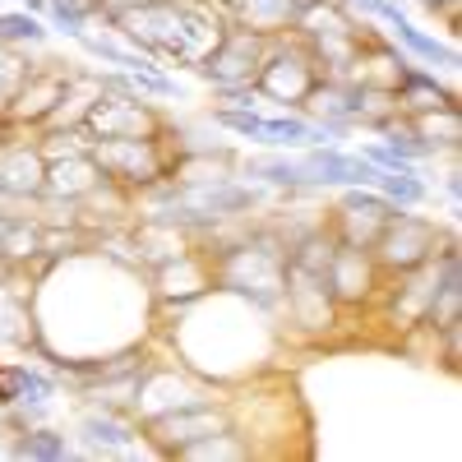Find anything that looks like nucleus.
<instances>
[{
	"label": "nucleus",
	"instance_id": "2eb2a0df",
	"mask_svg": "<svg viewBox=\"0 0 462 462\" xmlns=\"http://www.w3.org/2000/svg\"><path fill=\"white\" fill-rule=\"evenodd\" d=\"M143 435L139 416L130 407H97L84 402L79 420H74V444H79V457H116L121 448H130Z\"/></svg>",
	"mask_w": 462,
	"mask_h": 462
},
{
	"label": "nucleus",
	"instance_id": "20e7f679",
	"mask_svg": "<svg viewBox=\"0 0 462 462\" xmlns=\"http://www.w3.org/2000/svg\"><path fill=\"white\" fill-rule=\"evenodd\" d=\"M319 84V65L310 56V47L300 42L296 28H282L268 37V56L254 74V88L263 102H273L282 111H300L305 93H310Z\"/></svg>",
	"mask_w": 462,
	"mask_h": 462
},
{
	"label": "nucleus",
	"instance_id": "423d86ee",
	"mask_svg": "<svg viewBox=\"0 0 462 462\" xmlns=\"http://www.w3.org/2000/svg\"><path fill=\"white\" fill-rule=\"evenodd\" d=\"M204 398H213V383L199 379L185 361H176V356L171 361H152L148 356L139 365V374H134V402H130V411L139 416V426H143V420H152V416H167L176 407L204 402Z\"/></svg>",
	"mask_w": 462,
	"mask_h": 462
},
{
	"label": "nucleus",
	"instance_id": "a878e982",
	"mask_svg": "<svg viewBox=\"0 0 462 462\" xmlns=\"http://www.w3.org/2000/svg\"><path fill=\"white\" fill-rule=\"evenodd\" d=\"M51 42V28L47 19H37L28 10H0V47H47Z\"/></svg>",
	"mask_w": 462,
	"mask_h": 462
},
{
	"label": "nucleus",
	"instance_id": "393cba45",
	"mask_svg": "<svg viewBox=\"0 0 462 462\" xmlns=\"http://www.w3.org/2000/svg\"><path fill=\"white\" fill-rule=\"evenodd\" d=\"M374 189L383 199H389L393 208H420V204H430V180L426 176H416V171H379L374 176Z\"/></svg>",
	"mask_w": 462,
	"mask_h": 462
},
{
	"label": "nucleus",
	"instance_id": "7ed1b4c3",
	"mask_svg": "<svg viewBox=\"0 0 462 462\" xmlns=\"http://www.w3.org/2000/svg\"><path fill=\"white\" fill-rule=\"evenodd\" d=\"M213 278L217 287L236 291L245 300H254L259 310L282 319V282H287V245L273 226L263 231H245L236 245H226L213 254Z\"/></svg>",
	"mask_w": 462,
	"mask_h": 462
},
{
	"label": "nucleus",
	"instance_id": "412c9836",
	"mask_svg": "<svg viewBox=\"0 0 462 462\" xmlns=\"http://www.w3.org/2000/svg\"><path fill=\"white\" fill-rule=\"evenodd\" d=\"M398 116H402V111H398L393 88H370V84H356V93H352V121H356V130L379 134L383 125H393Z\"/></svg>",
	"mask_w": 462,
	"mask_h": 462
},
{
	"label": "nucleus",
	"instance_id": "6ab92c4d",
	"mask_svg": "<svg viewBox=\"0 0 462 462\" xmlns=\"http://www.w3.org/2000/svg\"><path fill=\"white\" fill-rule=\"evenodd\" d=\"M393 97H398V111H402V116H420V111H435V106L457 102V88L444 84L439 74L426 69V65H407V74L398 79Z\"/></svg>",
	"mask_w": 462,
	"mask_h": 462
},
{
	"label": "nucleus",
	"instance_id": "9b49d317",
	"mask_svg": "<svg viewBox=\"0 0 462 462\" xmlns=\"http://www.w3.org/2000/svg\"><path fill=\"white\" fill-rule=\"evenodd\" d=\"M393 213L398 208L383 199L374 185H346V189H337V208L328 217V231H333V241H342V245L370 250L379 241L383 222H389Z\"/></svg>",
	"mask_w": 462,
	"mask_h": 462
},
{
	"label": "nucleus",
	"instance_id": "a211bd4d",
	"mask_svg": "<svg viewBox=\"0 0 462 462\" xmlns=\"http://www.w3.org/2000/svg\"><path fill=\"white\" fill-rule=\"evenodd\" d=\"M102 180H106V176H102V167H97V158H93V148H88V152H65V158H51V162H47L42 195H56V199L79 204L84 195H93Z\"/></svg>",
	"mask_w": 462,
	"mask_h": 462
},
{
	"label": "nucleus",
	"instance_id": "39448f33",
	"mask_svg": "<svg viewBox=\"0 0 462 462\" xmlns=\"http://www.w3.org/2000/svg\"><path fill=\"white\" fill-rule=\"evenodd\" d=\"M93 158H97V167H102V176L111 185H121V189H130V195H139L143 185L171 176L176 143H171L167 130L162 134H148V139H97L93 143Z\"/></svg>",
	"mask_w": 462,
	"mask_h": 462
},
{
	"label": "nucleus",
	"instance_id": "4468645a",
	"mask_svg": "<svg viewBox=\"0 0 462 462\" xmlns=\"http://www.w3.org/2000/svg\"><path fill=\"white\" fill-rule=\"evenodd\" d=\"M148 287H152L158 310H176V305H185V300L204 296L208 287H217L213 259H208L199 245H189V250H180V254H171V259H162L158 268H152Z\"/></svg>",
	"mask_w": 462,
	"mask_h": 462
},
{
	"label": "nucleus",
	"instance_id": "5701e85b",
	"mask_svg": "<svg viewBox=\"0 0 462 462\" xmlns=\"http://www.w3.org/2000/svg\"><path fill=\"white\" fill-rule=\"evenodd\" d=\"M14 457H28V462H65V457H79L69 435L51 430V426H32V430H19L14 435Z\"/></svg>",
	"mask_w": 462,
	"mask_h": 462
},
{
	"label": "nucleus",
	"instance_id": "aec40b11",
	"mask_svg": "<svg viewBox=\"0 0 462 462\" xmlns=\"http://www.w3.org/2000/svg\"><path fill=\"white\" fill-rule=\"evenodd\" d=\"M407 125L416 130V139H426L439 152H448V158H457L462 148V102H448V106H435V111H420V116H407Z\"/></svg>",
	"mask_w": 462,
	"mask_h": 462
},
{
	"label": "nucleus",
	"instance_id": "6e6552de",
	"mask_svg": "<svg viewBox=\"0 0 462 462\" xmlns=\"http://www.w3.org/2000/svg\"><path fill=\"white\" fill-rule=\"evenodd\" d=\"M268 37L273 32H259V28H245V23H231L217 47L195 65V74L208 84V88H226V84H254V74L268 56Z\"/></svg>",
	"mask_w": 462,
	"mask_h": 462
},
{
	"label": "nucleus",
	"instance_id": "f8f14e48",
	"mask_svg": "<svg viewBox=\"0 0 462 462\" xmlns=\"http://www.w3.org/2000/svg\"><path fill=\"white\" fill-rule=\"evenodd\" d=\"M324 282H328V296L337 300V310H356V305H370L383 291V282H389V278H383V268L374 263L370 250L333 241Z\"/></svg>",
	"mask_w": 462,
	"mask_h": 462
},
{
	"label": "nucleus",
	"instance_id": "f03ea898",
	"mask_svg": "<svg viewBox=\"0 0 462 462\" xmlns=\"http://www.w3.org/2000/svg\"><path fill=\"white\" fill-rule=\"evenodd\" d=\"M162 315L176 319L167 328L176 361H185L213 389L254 379L278 356V315L259 310L254 300L226 291V287H208L204 296L176 305V310H162Z\"/></svg>",
	"mask_w": 462,
	"mask_h": 462
},
{
	"label": "nucleus",
	"instance_id": "ddd939ff",
	"mask_svg": "<svg viewBox=\"0 0 462 462\" xmlns=\"http://www.w3.org/2000/svg\"><path fill=\"white\" fill-rule=\"evenodd\" d=\"M231 416H226V402L217 398H204V402H189V407H176L167 416H152L143 420V435L152 439V448H158L162 457H176L185 444H195L213 430H226Z\"/></svg>",
	"mask_w": 462,
	"mask_h": 462
},
{
	"label": "nucleus",
	"instance_id": "f3484780",
	"mask_svg": "<svg viewBox=\"0 0 462 462\" xmlns=\"http://www.w3.org/2000/svg\"><path fill=\"white\" fill-rule=\"evenodd\" d=\"M389 37L402 47V56H407L411 65H426V69H435V74H448V84L457 88V65H462V56H457L453 42H444V37H435V32H426V28H416L411 19H398V23L389 28Z\"/></svg>",
	"mask_w": 462,
	"mask_h": 462
},
{
	"label": "nucleus",
	"instance_id": "c85d7f7f",
	"mask_svg": "<svg viewBox=\"0 0 462 462\" xmlns=\"http://www.w3.org/2000/svg\"><path fill=\"white\" fill-rule=\"evenodd\" d=\"M23 379H28V365L23 361H0V411L14 407L23 398Z\"/></svg>",
	"mask_w": 462,
	"mask_h": 462
},
{
	"label": "nucleus",
	"instance_id": "bb28decb",
	"mask_svg": "<svg viewBox=\"0 0 462 462\" xmlns=\"http://www.w3.org/2000/svg\"><path fill=\"white\" fill-rule=\"evenodd\" d=\"M208 121H213V130H226L236 139L263 143V106H213Z\"/></svg>",
	"mask_w": 462,
	"mask_h": 462
},
{
	"label": "nucleus",
	"instance_id": "1a4fd4ad",
	"mask_svg": "<svg viewBox=\"0 0 462 462\" xmlns=\"http://www.w3.org/2000/svg\"><path fill=\"white\" fill-rule=\"evenodd\" d=\"M337 300L328 296V282L324 273H315V268H300L287 259V282H282V319L296 328V333H328L337 324Z\"/></svg>",
	"mask_w": 462,
	"mask_h": 462
},
{
	"label": "nucleus",
	"instance_id": "b1692460",
	"mask_svg": "<svg viewBox=\"0 0 462 462\" xmlns=\"http://www.w3.org/2000/svg\"><path fill=\"white\" fill-rule=\"evenodd\" d=\"M180 462H245V457H254L250 453V444L236 435V430H213V435H204V439H195V444H185L180 453H176Z\"/></svg>",
	"mask_w": 462,
	"mask_h": 462
},
{
	"label": "nucleus",
	"instance_id": "9d476101",
	"mask_svg": "<svg viewBox=\"0 0 462 462\" xmlns=\"http://www.w3.org/2000/svg\"><path fill=\"white\" fill-rule=\"evenodd\" d=\"M171 121L152 106L148 97H134V93H102L88 111L84 130L97 139H148V134H162Z\"/></svg>",
	"mask_w": 462,
	"mask_h": 462
},
{
	"label": "nucleus",
	"instance_id": "4be33fe9",
	"mask_svg": "<svg viewBox=\"0 0 462 462\" xmlns=\"http://www.w3.org/2000/svg\"><path fill=\"white\" fill-rule=\"evenodd\" d=\"M37 254H42V222L37 217H10L5 231H0V259L10 268H28Z\"/></svg>",
	"mask_w": 462,
	"mask_h": 462
},
{
	"label": "nucleus",
	"instance_id": "7c9ffc66",
	"mask_svg": "<svg viewBox=\"0 0 462 462\" xmlns=\"http://www.w3.org/2000/svg\"><path fill=\"white\" fill-rule=\"evenodd\" d=\"M315 5H324V0H291V10L300 14V10H315Z\"/></svg>",
	"mask_w": 462,
	"mask_h": 462
},
{
	"label": "nucleus",
	"instance_id": "c756f323",
	"mask_svg": "<svg viewBox=\"0 0 462 462\" xmlns=\"http://www.w3.org/2000/svg\"><path fill=\"white\" fill-rule=\"evenodd\" d=\"M444 199H448V213H457V204H462V171L457 167L444 176Z\"/></svg>",
	"mask_w": 462,
	"mask_h": 462
},
{
	"label": "nucleus",
	"instance_id": "cd10ccee",
	"mask_svg": "<svg viewBox=\"0 0 462 462\" xmlns=\"http://www.w3.org/2000/svg\"><path fill=\"white\" fill-rule=\"evenodd\" d=\"M296 10H291V0H241V19L245 28H259V32H282L291 28Z\"/></svg>",
	"mask_w": 462,
	"mask_h": 462
},
{
	"label": "nucleus",
	"instance_id": "f257e3e1",
	"mask_svg": "<svg viewBox=\"0 0 462 462\" xmlns=\"http://www.w3.org/2000/svg\"><path fill=\"white\" fill-rule=\"evenodd\" d=\"M158 319L148 268L102 254L93 241L65 259H51L32 278V356L42 365L97 361L125 346H143Z\"/></svg>",
	"mask_w": 462,
	"mask_h": 462
},
{
	"label": "nucleus",
	"instance_id": "0eeeda50",
	"mask_svg": "<svg viewBox=\"0 0 462 462\" xmlns=\"http://www.w3.org/2000/svg\"><path fill=\"white\" fill-rule=\"evenodd\" d=\"M439 241H444V226L430 213L398 208L389 222H383V231H379V241L370 245V254L383 268V278H393V273H407V268L426 263L439 250Z\"/></svg>",
	"mask_w": 462,
	"mask_h": 462
},
{
	"label": "nucleus",
	"instance_id": "dca6fc26",
	"mask_svg": "<svg viewBox=\"0 0 462 462\" xmlns=\"http://www.w3.org/2000/svg\"><path fill=\"white\" fill-rule=\"evenodd\" d=\"M65 74H69V60H42V65L28 69V79L10 97V121L19 130H42L47 125V116L56 111V102L65 93Z\"/></svg>",
	"mask_w": 462,
	"mask_h": 462
},
{
	"label": "nucleus",
	"instance_id": "2f4dec72",
	"mask_svg": "<svg viewBox=\"0 0 462 462\" xmlns=\"http://www.w3.org/2000/svg\"><path fill=\"white\" fill-rule=\"evenodd\" d=\"M5 222H10V213H5V208H0V231H5Z\"/></svg>",
	"mask_w": 462,
	"mask_h": 462
}]
</instances>
